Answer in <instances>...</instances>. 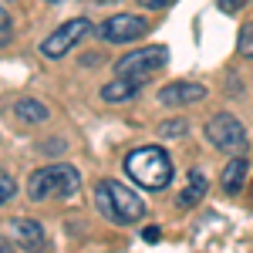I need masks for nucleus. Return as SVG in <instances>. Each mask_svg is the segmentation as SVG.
Masks as SVG:
<instances>
[{
	"label": "nucleus",
	"instance_id": "1a4fd4ad",
	"mask_svg": "<svg viewBox=\"0 0 253 253\" xmlns=\"http://www.w3.org/2000/svg\"><path fill=\"white\" fill-rule=\"evenodd\" d=\"M203 98H206V88L196 81H169L166 88H159V101L166 108H182V105H193Z\"/></svg>",
	"mask_w": 253,
	"mask_h": 253
},
{
	"label": "nucleus",
	"instance_id": "0eeeda50",
	"mask_svg": "<svg viewBox=\"0 0 253 253\" xmlns=\"http://www.w3.org/2000/svg\"><path fill=\"white\" fill-rule=\"evenodd\" d=\"M145 31H149V20L145 17L115 14V17H108L101 27H98V38L105 41V44H128V41H135L138 34H145Z\"/></svg>",
	"mask_w": 253,
	"mask_h": 253
},
{
	"label": "nucleus",
	"instance_id": "9b49d317",
	"mask_svg": "<svg viewBox=\"0 0 253 253\" xmlns=\"http://www.w3.org/2000/svg\"><path fill=\"white\" fill-rule=\"evenodd\" d=\"M247 175H250V162L247 159H230L226 162V169H223V175H219V186H223V193L236 196L243 186H247Z\"/></svg>",
	"mask_w": 253,
	"mask_h": 253
},
{
	"label": "nucleus",
	"instance_id": "6ab92c4d",
	"mask_svg": "<svg viewBox=\"0 0 253 253\" xmlns=\"http://www.w3.org/2000/svg\"><path fill=\"white\" fill-rule=\"evenodd\" d=\"M7 31H10V14H7V10L0 7V38H3Z\"/></svg>",
	"mask_w": 253,
	"mask_h": 253
},
{
	"label": "nucleus",
	"instance_id": "f03ea898",
	"mask_svg": "<svg viewBox=\"0 0 253 253\" xmlns=\"http://www.w3.org/2000/svg\"><path fill=\"white\" fill-rule=\"evenodd\" d=\"M95 206L105 219H112L118 226H128V223H138L145 216V203L138 199L132 189H125L115 179H101L95 186Z\"/></svg>",
	"mask_w": 253,
	"mask_h": 253
},
{
	"label": "nucleus",
	"instance_id": "f8f14e48",
	"mask_svg": "<svg viewBox=\"0 0 253 253\" xmlns=\"http://www.w3.org/2000/svg\"><path fill=\"white\" fill-rule=\"evenodd\" d=\"M206 189H210V179H206L203 172H189V182H186V189L179 193V199H175V206L189 210V206H196V203H203V196H206Z\"/></svg>",
	"mask_w": 253,
	"mask_h": 253
},
{
	"label": "nucleus",
	"instance_id": "39448f33",
	"mask_svg": "<svg viewBox=\"0 0 253 253\" xmlns=\"http://www.w3.org/2000/svg\"><path fill=\"white\" fill-rule=\"evenodd\" d=\"M88 31H91V24H88V17H71V20H64L58 31H51L47 38L41 41V54L44 58H64L75 44H81V41L88 38Z\"/></svg>",
	"mask_w": 253,
	"mask_h": 253
},
{
	"label": "nucleus",
	"instance_id": "ddd939ff",
	"mask_svg": "<svg viewBox=\"0 0 253 253\" xmlns=\"http://www.w3.org/2000/svg\"><path fill=\"white\" fill-rule=\"evenodd\" d=\"M14 112H17L20 122H47V105H41L38 98H17V105H14Z\"/></svg>",
	"mask_w": 253,
	"mask_h": 253
},
{
	"label": "nucleus",
	"instance_id": "7ed1b4c3",
	"mask_svg": "<svg viewBox=\"0 0 253 253\" xmlns=\"http://www.w3.org/2000/svg\"><path fill=\"white\" fill-rule=\"evenodd\" d=\"M81 189V172L68 162H54V166H44L38 172H31L27 179V196L34 203H44V199H64V196H75Z\"/></svg>",
	"mask_w": 253,
	"mask_h": 253
},
{
	"label": "nucleus",
	"instance_id": "aec40b11",
	"mask_svg": "<svg viewBox=\"0 0 253 253\" xmlns=\"http://www.w3.org/2000/svg\"><path fill=\"white\" fill-rule=\"evenodd\" d=\"M159 233H162L159 226H145V230H142V236H145L149 243H156V240H159Z\"/></svg>",
	"mask_w": 253,
	"mask_h": 253
},
{
	"label": "nucleus",
	"instance_id": "20e7f679",
	"mask_svg": "<svg viewBox=\"0 0 253 253\" xmlns=\"http://www.w3.org/2000/svg\"><path fill=\"white\" fill-rule=\"evenodd\" d=\"M206 138L213 142L219 152H247L250 138H247V128L240 125V118L230 115V112H219L206 122Z\"/></svg>",
	"mask_w": 253,
	"mask_h": 253
},
{
	"label": "nucleus",
	"instance_id": "412c9836",
	"mask_svg": "<svg viewBox=\"0 0 253 253\" xmlns=\"http://www.w3.org/2000/svg\"><path fill=\"white\" fill-rule=\"evenodd\" d=\"M0 253H10V247L3 243V236H0Z\"/></svg>",
	"mask_w": 253,
	"mask_h": 253
},
{
	"label": "nucleus",
	"instance_id": "f257e3e1",
	"mask_svg": "<svg viewBox=\"0 0 253 253\" xmlns=\"http://www.w3.org/2000/svg\"><path fill=\"white\" fill-rule=\"evenodd\" d=\"M125 172H128V179H135L142 189L159 193L172 182V159L159 145H142V149L125 156Z\"/></svg>",
	"mask_w": 253,
	"mask_h": 253
},
{
	"label": "nucleus",
	"instance_id": "dca6fc26",
	"mask_svg": "<svg viewBox=\"0 0 253 253\" xmlns=\"http://www.w3.org/2000/svg\"><path fill=\"white\" fill-rule=\"evenodd\" d=\"M236 51H240L243 58H253V24H247V27L240 31V44H236Z\"/></svg>",
	"mask_w": 253,
	"mask_h": 253
},
{
	"label": "nucleus",
	"instance_id": "f3484780",
	"mask_svg": "<svg viewBox=\"0 0 253 253\" xmlns=\"http://www.w3.org/2000/svg\"><path fill=\"white\" fill-rule=\"evenodd\" d=\"M216 3H219V10H223V14H236V10H243V7H247V0H216Z\"/></svg>",
	"mask_w": 253,
	"mask_h": 253
},
{
	"label": "nucleus",
	"instance_id": "423d86ee",
	"mask_svg": "<svg viewBox=\"0 0 253 253\" xmlns=\"http://www.w3.org/2000/svg\"><path fill=\"white\" fill-rule=\"evenodd\" d=\"M169 64V51L162 47V44H145V47H138V51H128L125 58L115 61V75H156Z\"/></svg>",
	"mask_w": 253,
	"mask_h": 253
},
{
	"label": "nucleus",
	"instance_id": "6e6552de",
	"mask_svg": "<svg viewBox=\"0 0 253 253\" xmlns=\"http://www.w3.org/2000/svg\"><path fill=\"white\" fill-rule=\"evenodd\" d=\"M7 236L17 243L24 253H41L44 250V226L38 219H27V216H17L7 223Z\"/></svg>",
	"mask_w": 253,
	"mask_h": 253
},
{
	"label": "nucleus",
	"instance_id": "4468645a",
	"mask_svg": "<svg viewBox=\"0 0 253 253\" xmlns=\"http://www.w3.org/2000/svg\"><path fill=\"white\" fill-rule=\"evenodd\" d=\"M189 132V122L186 118H166L162 125H159V135L162 138H182Z\"/></svg>",
	"mask_w": 253,
	"mask_h": 253
},
{
	"label": "nucleus",
	"instance_id": "a211bd4d",
	"mask_svg": "<svg viewBox=\"0 0 253 253\" xmlns=\"http://www.w3.org/2000/svg\"><path fill=\"white\" fill-rule=\"evenodd\" d=\"M169 3H175V0H138V7H145V10H166Z\"/></svg>",
	"mask_w": 253,
	"mask_h": 253
},
{
	"label": "nucleus",
	"instance_id": "2eb2a0df",
	"mask_svg": "<svg viewBox=\"0 0 253 253\" xmlns=\"http://www.w3.org/2000/svg\"><path fill=\"white\" fill-rule=\"evenodd\" d=\"M14 193H17V182H14V179L7 175V169L0 166V206H3V203H10Z\"/></svg>",
	"mask_w": 253,
	"mask_h": 253
},
{
	"label": "nucleus",
	"instance_id": "9d476101",
	"mask_svg": "<svg viewBox=\"0 0 253 253\" xmlns=\"http://www.w3.org/2000/svg\"><path fill=\"white\" fill-rule=\"evenodd\" d=\"M138 91H142V78H135V75H115L101 88V98L108 105H122V101H132Z\"/></svg>",
	"mask_w": 253,
	"mask_h": 253
}]
</instances>
